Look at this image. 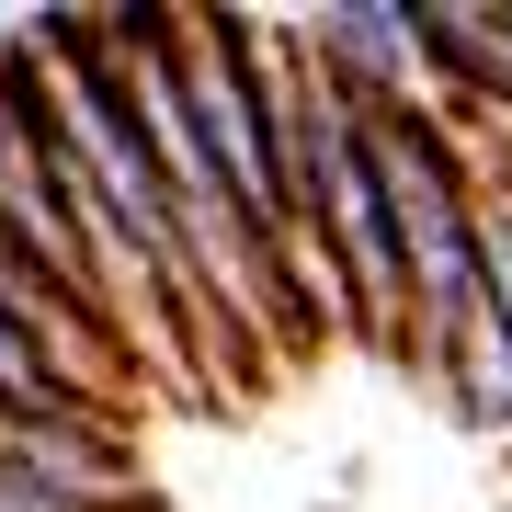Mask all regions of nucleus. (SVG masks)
Instances as JSON below:
<instances>
[{
  "label": "nucleus",
  "mask_w": 512,
  "mask_h": 512,
  "mask_svg": "<svg viewBox=\"0 0 512 512\" xmlns=\"http://www.w3.org/2000/svg\"><path fill=\"white\" fill-rule=\"evenodd\" d=\"M171 80H183V126L217 205H239L262 239H285V183L274 137H262V80H251V23L239 12H171Z\"/></svg>",
  "instance_id": "1"
}]
</instances>
